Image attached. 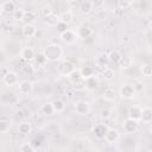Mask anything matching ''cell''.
I'll return each instance as SVG.
<instances>
[{
    "label": "cell",
    "mask_w": 152,
    "mask_h": 152,
    "mask_svg": "<svg viewBox=\"0 0 152 152\" xmlns=\"http://www.w3.org/2000/svg\"><path fill=\"white\" fill-rule=\"evenodd\" d=\"M84 81H86V89H88V90H95L100 86V81L96 75H93V76L86 78Z\"/></svg>",
    "instance_id": "13"
},
{
    "label": "cell",
    "mask_w": 152,
    "mask_h": 152,
    "mask_svg": "<svg viewBox=\"0 0 152 152\" xmlns=\"http://www.w3.org/2000/svg\"><path fill=\"white\" fill-rule=\"evenodd\" d=\"M74 69H75L74 65H72L70 62H66V61L63 62V63L58 66V71H59V74L63 75V76H69Z\"/></svg>",
    "instance_id": "14"
},
{
    "label": "cell",
    "mask_w": 152,
    "mask_h": 152,
    "mask_svg": "<svg viewBox=\"0 0 152 152\" xmlns=\"http://www.w3.org/2000/svg\"><path fill=\"white\" fill-rule=\"evenodd\" d=\"M44 23H45V25H48L50 27H56L57 24L59 23V15H56L55 13H51L50 15L44 18Z\"/></svg>",
    "instance_id": "18"
},
{
    "label": "cell",
    "mask_w": 152,
    "mask_h": 152,
    "mask_svg": "<svg viewBox=\"0 0 152 152\" xmlns=\"http://www.w3.org/2000/svg\"><path fill=\"white\" fill-rule=\"evenodd\" d=\"M37 18V13L33 11H25V15H24V20L25 24H32Z\"/></svg>",
    "instance_id": "26"
},
{
    "label": "cell",
    "mask_w": 152,
    "mask_h": 152,
    "mask_svg": "<svg viewBox=\"0 0 152 152\" xmlns=\"http://www.w3.org/2000/svg\"><path fill=\"white\" fill-rule=\"evenodd\" d=\"M103 139H104L108 144L118 142V141H119V139H120V132H119L116 128H108Z\"/></svg>",
    "instance_id": "8"
},
{
    "label": "cell",
    "mask_w": 152,
    "mask_h": 152,
    "mask_svg": "<svg viewBox=\"0 0 152 152\" xmlns=\"http://www.w3.org/2000/svg\"><path fill=\"white\" fill-rule=\"evenodd\" d=\"M52 104H53L55 113H57V114L63 113V112L65 110V103H64V101H63V100H61V99L55 100V101L52 102Z\"/></svg>",
    "instance_id": "23"
},
{
    "label": "cell",
    "mask_w": 152,
    "mask_h": 152,
    "mask_svg": "<svg viewBox=\"0 0 152 152\" xmlns=\"http://www.w3.org/2000/svg\"><path fill=\"white\" fill-rule=\"evenodd\" d=\"M18 131H19V133H20L21 135H27V134H30V133H31V131H32L31 124H30V122H27V121H23V122L19 125Z\"/></svg>",
    "instance_id": "20"
},
{
    "label": "cell",
    "mask_w": 152,
    "mask_h": 152,
    "mask_svg": "<svg viewBox=\"0 0 152 152\" xmlns=\"http://www.w3.org/2000/svg\"><path fill=\"white\" fill-rule=\"evenodd\" d=\"M68 1H75V0H68Z\"/></svg>",
    "instance_id": "44"
},
{
    "label": "cell",
    "mask_w": 152,
    "mask_h": 152,
    "mask_svg": "<svg viewBox=\"0 0 152 152\" xmlns=\"http://www.w3.org/2000/svg\"><path fill=\"white\" fill-rule=\"evenodd\" d=\"M17 10V6L13 0H6L1 4V11L4 13H13Z\"/></svg>",
    "instance_id": "17"
},
{
    "label": "cell",
    "mask_w": 152,
    "mask_h": 152,
    "mask_svg": "<svg viewBox=\"0 0 152 152\" xmlns=\"http://www.w3.org/2000/svg\"><path fill=\"white\" fill-rule=\"evenodd\" d=\"M112 114H113V110L110 108H102L100 110V118L101 119H104V120L109 119L112 116Z\"/></svg>",
    "instance_id": "34"
},
{
    "label": "cell",
    "mask_w": 152,
    "mask_h": 152,
    "mask_svg": "<svg viewBox=\"0 0 152 152\" xmlns=\"http://www.w3.org/2000/svg\"><path fill=\"white\" fill-rule=\"evenodd\" d=\"M34 150L36 148H34V146H33L32 142H24L19 147V151H21V152H33Z\"/></svg>",
    "instance_id": "33"
},
{
    "label": "cell",
    "mask_w": 152,
    "mask_h": 152,
    "mask_svg": "<svg viewBox=\"0 0 152 152\" xmlns=\"http://www.w3.org/2000/svg\"><path fill=\"white\" fill-rule=\"evenodd\" d=\"M74 108H75V112L81 116H87L91 110V107H90L89 102L83 101V100L76 101L74 103Z\"/></svg>",
    "instance_id": "3"
},
{
    "label": "cell",
    "mask_w": 152,
    "mask_h": 152,
    "mask_svg": "<svg viewBox=\"0 0 152 152\" xmlns=\"http://www.w3.org/2000/svg\"><path fill=\"white\" fill-rule=\"evenodd\" d=\"M23 72L25 74V75H27V76H31L33 72H34V66L32 65V64H25L24 66H23Z\"/></svg>",
    "instance_id": "38"
},
{
    "label": "cell",
    "mask_w": 152,
    "mask_h": 152,
    "mask_svg": "<svg viewBox=\"0 0 152 152\" xmlns=\"http://www.w3.org/2000/svg\"><path fill=\"white\" fill-rule=\"evenodd\" d=\"M91 30L90 28H88V27H82L81 30H80V32H78V34H80V38H88L90 34H91Z\"/></svg>",
    "instance_id": "39"
},
{
    "label": "cell",
    "mask_w": 152,
    "mask_h": 152,
    "mask_svg": "<svg viewBox=\"0 0 152 152\" xmlns=\"http://www.w3.org/2000/svg\"><path fill=\"white\" fill-rule=\"evenodd\" d=\"M107 129H108V127H107L106 125H103V124H97V125L94 126L93 133H94V135H95L97 139H103L104 135H106Z\"/></svg>",
    "instance_id": "12"
},
{
    "label": "cell",
    "mask_w": 152,
    "mask_h": 152,
    "mask_svg": "<svg viewBox=\"0 0 152 152\" xmlns=\"http://www.w3.org/2000/svg\"><path fill=\"white\" fill-rule=\"evenodd\" d=\"M80 71H81V75H82V77H83L84 80L88 78V77H90V76H93V75H95L94 69H93L91 66H89V65L82 66V68L80 69Z\"/></svg>",
    "instance_id": "25"
},
{
    "label": "cell",
    "mask_w": 152,
    "mask_h": 152,
    "mask_svg": "<svg viewBox=\"0 0 152 152\" xmlns=\"http://www.w3.org/2000/svg\"><path fill=\"white\" fill-rule=\"evenodd\" d=\"M78 38H80L78 32H76L74 30H70V28H68L64 32L59 33V39L65 44H74V43H76L78 40Z\"/></svg>",
    "instance_id": "2"
},
{
    "label": "cell",
    "mask_w": 152,
    "mask_h": 152,
    "mask_svg": "<svg viewBox=\"0 0 152 152\" xmlns=\"http://www.w3.org/2000/svg\"><path fill=\"white\" fill-rule=\"evenodd\" d=\"M12 15H13V19H14V20H17V21H23V20H24V15H25V11L21 10V8H17V10L12 13Z\"/></svg>",
    "instance_id": "31"
},
{
    "label": "cell",
    "mask_w": 152,
    "mask_h": 152,
    "mask_svg": "<svg viewBox=\"0 0 152 152\" xmlns=\"http://www.w3.org/2000/svg\"><path fill=\"white\" fill-rule=\"evenodd\" d=\"M36 51H34V49H32V48H24V49H21V51H20V57L24 59V61H27V62H30V61H33V58L36 57Z\"/></svg>",
    "instance_id": "11"
},
{
    "label": "cell",
    "mask_w": 152,
    "mask_h": 152,
    "mask_svg": "<svg viewBox=\"0 0 152 152\" xmlns=\"http://www.w3.org/2000/svg\"><path fill=\"white\" fill-rule=\"evenodd\" d=\"M141 113H142V107L141 106H132L128 110V118L134 119L137 121H141Z\"/></svg>",
    "instance_id": "9"
},
{
    "label": "cell",
    "mask_w": 152,
    "mask_h": 152,
    "mask_svg": "<svg viewBox=\"0 0 152 152\" xmlns=\"http://www.w3.org/2000/svg\"><path fill=\"white\" fill-rule=\"evenodd\" d=\"M71 84H72L74 89H76V90H84L86 89V81H84V78H82V80H80V81H77L75 83H71Z\"/></svg>",
    "instance_id": "37"
},
{
    "label": "cell",
    "mask_w": 152,
    "mask_h": 152,
    "mask_svg": "<svg viewBox=\"0 0 152 152\" xmlns=\"http://www.w3.org/2000/svg\"><path fill=\"white\" fill-rule=\"evenodd\" d=\"M93 2L91 1H89V0H84L81 5H80V11H81V13H84V14H88L89 12H91L93 11Z\"/></svg>",
    "instance_id": "24"
},
{
    "label": "cell",
    "mask_w": 152,
    "mask_h": 152,
    "mask_svg": "<svg viewBox=\"0 0 152 152\" xmlns=\"http://www.w3.org/2000/svg\"><path fill=\"white\" fill-rule=\"evenodd\" d=\"M140 71H141L142 76L150 77V76H152V65H150V64H144V65H141Z\"/></svg>",
    "instance_id": "32"
},
{
    "label": "cell",
    "mask_w": 152,
    "mask_h": 152,
    "mask_svg": "<svg viewBox=\"0 0 152 152\" xmlns=\"http://www.w3.org/2000/svg\"><path fill=\"white\" fill-rule=\"evenodd\" d=\"M11 127H12V121L10 120V118L1 116V119H0V133L1 134L7 133Z\"/></svg>",
    "instance_id": "16"
},
{
    "label": "cell",
    "mask_w": 152,
    "mask_h": 152,
    "mask_svg": "<svg viewBox=\"0 0 152 152\" xmlns=\"http://www.w3.org/2000/svg\"><path fill=\"white\" fill-rule=\"evenodd\" d=\"M72 19H74V15H72V13L70 11H65V12H62L59 14V21L64 23L66 25H69L72 21Z\"/></svg>",
    "instance_id": "21"
},
{
    "label": "cell",
    "mask_w": 152,
    "mask_h": 152,
    "mask_svg": "<svg viewBox=\"0 0 152 152\" xmlns=\"http://www.w3.org/2000/svg\"><path fill=\"white\" fill-rule=\"evenodd\" d=\"M108 57H109V61H110V62H114V63H119V62L122 59L121 55H120L118 51H112Z\"/></svg>",
    "instance_id": "35"
},
{
    "label": "cell",
    "mask_w": 152,
    "mask_h": 152,
    "mask_svg": "<svg viewBox=\"0 0 152 152\" xmlns=\"http://www.w3.org/2000/svg\"><path fill=\"white\" fill-rule=\"evenodd\" d=\"M51 13H53V12H52L51 7H50V6H48V5H46V6H43V7L39 10V14H40L43 18H46V17H48V15H50Z\"/></svg>",
    "instance_id": "36"
},
{
    "label": "cell",
    "mask_w": 152,
    "mask_h": 152,
    "mask_svg": "<svg viewBox=\"0 0 152 152\" xmlns=\"http://www.w3.org/2000/svg\"><path fill=\"white\" fill-rule=\"evenodd\" d=\"M2 82H4V84H6L7 87L18 86V83H19L18 74L14 72V71H7L5 75H2Z\"/></svg>",
    "instance_id": "6"
},
{
    "label": "cell",
    "mask_w": 152,
    "mask_h": 152,
    "mask_svg": "<svg viewBox=\"0 0 152 152\" xmlns=\"http://www.w3.org/2000/svg\"><path fill=\"white\" fill-rule=\"evenodd\" d=\"M114 76H115V71H114L113 68H110V66H104L103 68V70H102V77L104 80L112 81L114 78Z\"/></svg>",
    "instance_id": "22"
},
{
    "label": "cell",
    "mask_w": 152,
    "mask_h": 152,
    "mask_svg": "<svg viewBox=\"0 0 152 152\" xmlns=\"http://www.w3.org/2000/svg\"><path fill=\"white\" fill-rule=\"evenodd\" d=\"M108 61H109V57H108L107 55H104V53H102V55H100V56L96 57V63H97V65H100V66H102V68L107 66Z\"/></svg>",
    "instance_id": "30"
},
{
    "label": "cell",
    "mask_w": 152,
    "mask_h": 152,
    "mask_svg": "<svg viewBox=\"0 0 152 152\" xmlns=\"http://www.w3.org/2000/svg\"><path fill=\"white\" fill-rule=\"evenodd\" d=\"M66 26H68L66 24H64V23H61V21H59V23L57 24L56 28H57V30L59 31V33H62V32H64L65 30H68V28H66Z\"/></svg>",
    "instance_id": "41"
},
{
    "label": "cell",
    "mask_w": 152,
    "mask_h": 152,
    "mask_svg": "<svg viewBox=\"0 0 152 152\" xmlns=\"http://www.w3.org/2000/svg\"><path fill=\"white\" fill-rule=\"evenodd\" d=\"M40 110H42V113L45 114V115H52V114H55V109H53L52 102H51V103H44V104L42 106Z\"/></svg>",
    "instance_id": "29"
},
{
    "label": "cell",
    "mask_w": 152,
    "mask_h": 152,
    "mask_svg": "<svg viewBox=\"0 0 152 152\" xmlns=\"http://www.w3.org/2000/svg\"><path fill=\"white\" fill-rule=\"evenodd\" d=\"M68 78H69V81H70L71 83H75V82H77V81L82 80L83 77H82V75H81L80 69H74V70L71 71V74L68 76Z\"/></svg>",
    "instance_id": "27"
},
{
    "label": "cell",
    "mask_w": 152,
    "mask_h": 152,
    "mask_svg": "<svg viewBox=\"0 0 152 152\" xmlns=\"http://www.w3.org/2000/svg\"><path fill=\"white\" fill-rule=\"evenodd\" d=\"M150 133H151V135H152V122H151V126H150Z\"/></svg>",
    "instance_id": "42"
},
{
    "label": "cell",
    "mask_w": 152,
    "mask_h": 152,
    "mask_svg": "<svg viewBox=\"0 0 152 152\" xmlns=\"http://www.w3.org/2000/svg\"><path fill=\"white\" fill-rule=\"evenodd\" d=\"M138 121L131 118H127L124 122H122V129L126 134H133L138 131Z\"/></svg>",
    "instance_id": "5"
},
{
    "label": "cell",
    "mask_w": 152,
    "mask_h": 152,
    "mask_svg": "<svg viewBox=\"0 0 152 152\" xmlns=\"http://www.w3.org/2000/svg\"><path fill=\"white\" fill-rule=\"evenodd\" d=\"M150 28H151V30H152V20H151V21H150Z\"/></svg>",
    "instance_id": "43"
},
{
    "label": "cell",
    "mask_w": 152,
    "mask_h": 152,
    "mask_svg": "<svg viewBox=\"0 0 152 152\" xmlns=\"http://www.w3.org/2000/svg\"><path fill=\"white\" fill-rule=\"evenodd\" d=\"M141 121L145 122V124H151L152 122V108L151 107H142Z\"/></svg>",
    "instance_id": "19"
},
{
    "label": "cell",
    "mask_w": 152,
    "mask_h": 152,
    "mask_svg": "<svg viewBox=\"0 0 152 152\" xmlns=\"http://www.w3.org/2000/svg\"><path fill=\"white\" fill-rule=\"evenodd\" d=\"M103 97L106 99V100H108V101H112V100H114V97H115V89L113 88V87H107L104 90H103Z\"/></svg>",
    "instance_id": "28"
},
{
    "label": "cell",
    "mask_w": 152,
    "mask_h": 152,
    "mask_svg": "<svg viewBox=\"0 0 152 152\" xmlns=\"http://www.w3.org/2000/svg\"><path fill=\"white\" fill-rule=\"evenodd\" d=\"M44 55L49 61H58L63 56V50L57 44H50L44 49Z\"/></svg>",
    "instance_id": "1"
},
{
    "label": "cell",
    "mask_w": 152,
    "mask_h": 152,
    "mask_svg": "<svg viewBox=\"0 0 152 152\" xmlns=\"http://www.w3.org/2000/svg\"><path fill=\"white\" fill-rule=\"evenodd\" d=\"M33 90V83L30 80H24L18 83V91L20 95H27Z\"/></svg>",
    "instance_id": "7"
},
{
    "label": "cell",
    "mask_w": 152,
    "mask_h": 152,
    "mask_svg": "<svg viewBox=\"0 0 152 152\" xmlns=\"http://www.w3.org/2000/svg\"><path fill=\"white\" fill-rule=\"evenodd\" d=\"M48 62H49V59L46 58V56L44 55V52L37 53L36 57L33 58V63H34V65H36L37 68H44Z\"/></svg>",
    "instance_id": "15"
},
{
    "label": "cell",
    "mask_w": 152,
    "mask_h": 152,
    "mask_svg": "<svg viewBox=\"0 0 152 152\" xmlns=\"http://www.w3.org/2000/svg\"><path fill=\"white\" fill-rule=\"evenodd\" d=\"M107 12L104 11V10H99L97 11V13H96V17H97V19L99 20H104V19H107Z\"/></svg>",
    "instance_id": "40"
},
{
    "label": "cell",
    "mask_w": 152,
    "mask_h": 152,
    "mask_svg": "<svg viewBox=\"0 0 152 152\" xmlns=\"http://www.w3.org/2000/svg\"><path fill=\"white\" fill-rule=\"evenodd\" d=\"M21 32H23V36L26 37V38H33L36 34H37V28L33 24H25L21 28Z\"/></svg>",
    "instance_id": "10"
},
{
    "label": "cell",
    "mask_w": 152,
    "mask_h": 152,
    "mask_svg": "<svg viewBox=\"0 0 152 152\" xmlns=\"http://www.w3.org/2000/svg\"><path fill=\"white\" fill-rule=\"evenodd\" d=\"M137 94V89L133 84H124L120 89H119V95L125 99V100H131Z\"/></svg>",
    "instance_id": "4"
}]
</instances>
